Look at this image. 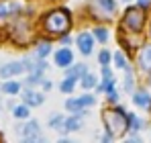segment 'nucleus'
Wrapping results in <instances>:
<instances>
[{"label": "nucleus", "instance_id": "0eeeda50", "mask_svg": "<svg viewBox=\"0 0 151 143\" xmlns=\"http://www.w3.org/2000/svg\"><path fill=\"white\" fill-rule=\"evenodd\" d=\"M23 137H25L27 141H35L37 137H39V125H37V121H31V123H27L25 127H23Z\"/></svg>", "mask_w": 151, "mask_h": 143}, {"label": "nucleus", "instance_id": "7ed1b4c3", "mask_svg": "<svg viewBox=\"0 0 151 143\" xmlns=\"http://www.w3.org/2000/svg\"><path fill=\"white\" fill-rule=\"evenodd\" d=\"M143 23H145V14H143V10H141V8L133 6V8H129V10L125 12L123 25H125L129 31H141Z\"/></svg>", "mask_w": 151, "mask_h": 143}, {"label": "nucleus", "instance_id": "c756f323", "mask_svg": "<svg viewBox=\"0 0 151 143\" xmlns=\"http://www.w3.org/2000/svg\"><path fill=\"white\" fill-rule=\"evenodd\" d=\"M149 2H151V0H139V4H141V6H149Z\"/></svg>", "mask_w": 151, "mask_h": 143}, {"label": "nucleus", "instance_id": "a211bd4d", "mask_svg": "<svg viewBox=\"0 0 151 143\" xmlns=\"http://www.w3.org/2000/svg\"><path fill=\"white\" fill-rule=\"evenodd\" d=\"M74 84H76V78H70V76H68V78L61 82V86H59V88H61V92H65V94H68V92H72V90H74Z\"/></svg>", "mask_w": 151, "mask_h": 143}, {"label": "nucleus", "instance_id": "9d476101", "mask_svg": "<svg viewBox=\"0 0 151 143\" xmlns=\"http://www.w3.org/2000/svg\"><path fill=\"white\" fill-rule=\"evenodd\" d=\"M21 8V4L19 2H0V19H6V17H10L12 12H17Z\"/></svg>", "mask_w": 151, "mask_h": 143}, {"label": "nucleus", "instance_id": "a878e982", "mask_svg": "<svg viewBox=\"0 0 151 143\" xmlns=\"http://www.w3.org/2000/svg\"><path fill=\"white\" fill-rule=\"evenodd\" d=\"M102 78H104V82L112 80V76H110V70H108V68H104V70H102Z\"/></svg>", "mask_w": 151, "mask_h": 143}, {"label": "nucleus", "instance_id": "aec40b11", "mask_svg": "<svg viewBox=\"0 0 151 143\" xmlns=\"http://www.w3.org/2000/svg\"><path fill=\"white\" fill-rule=\"evenodd\" d=\"M114 64H116V68H121V70H127V61H125V55H123L121 51H116V53H114Z\"/></svg>", "mask_w": 151, "mask_h": 143}, {"label": "nucleus", "instance_id": "39448f33", "mask_svg": "<svg viewBox=\"0 0 151 143\" xmlns=\"http://www.w3.org/2000/svg\"><path fill=\"white\" fill-rule=\"evenodd\" d=\"M78 47L84 55H90L92 53V47H94V39L90 33H80L78 35Z\"/></svg>", "mask_w": 151, "mask_h": 143}, {"label": "nucleus", "instance_id": "4468645a", "mask_svg": "<svg viewBox=\"0 0 151 143\" xmlns=\"http://www.w3.org/2000/svg\"><path fill=\"white\" fill-rule=\"evenodd\" d=\"M19 90H21V84L19 82H6L4 86H2V92H6V94H19Z\"/></svg>", "mask_w": 151, "mask_h": 143}, {"label": "nucleus", "instance_id": "7c9ffc66", "mask_svg": "<svg viewBox=\"0 0 151 143\" xmlns=\"http://www.w3.org/2000/svg\"><path fill=\"white\" fill-rule=\"evenodd\" d=\"M127 2H129V0H127Z\"/></svg>", "mask_w": 151, "mask_h": 143}, {"label": "nucleus", "instance_id": "f03ea898", "mask_svg": "<svg viewBox=\"0 0 151 143\" xmlns=\"http://www.w3.org/2000/svg\"><path fill=\"white\" fill-rule=\"evenodd\" d=\"M45 29L53 33V35H57V33H63L65 29H70V17H68V12H63V10H53L51 14H47V19H45Z\"/></svg>", "mask_w": 151, "mask_h": 143}, {"label": "nucleus", "instance_id": "f257e3e1", "mask_svg": "<svg viewBox=\"0 0 151 143\" xmlns=\"http://www.w3.org/2000/svg\"><path fill=\"white\" fill-rule=\"evenodd\" d=\"M102 119H104V125H106L110 137H121V135H125L127 127H129V121H131L121 108H106V110L102 113Z\"/></svg>", "mask_w": 151, "mask_h": 143}, {"label": "nucleus", "instance_id": "cd10ccee", "mask_svg": "<svg viewBox=\"0 0 151 143\" xmlns=\"http://www.w3.org/2000/svg\"><path fill=\"white\" fill-rule=\"evenodd\" d=\"M108 98H110V100H112V102H114V100H119V94H116V92H114V88H112V90H110V92H108Z\"/></svg>", "mask_w": 151, "mask_h": 143}, {"label": "nucleus", "instance_id": "6ab92c4d", "mask_svg": "<svg viewBox=\"0 0 151 143\" xmlns=\"http://www.w3.org/2000/svg\"><path fill=\"white\" fill-rule=\"evenodd\" d=\"M29 104H23V106H14V110H12V115L17 117V119H27L29 117V108H27Z\"/></svg>", "mask_w": 151, "mask_h": 143}, {"label": "nucleus", "instance_id": "393cba45", "mask_svg": "<svg viewBox=\"0 0 151 143\" xmlns=\"http://www.w3.org/2000/svg\"><path fill=\"white\" fill-rule=\"evenodd\" d=\"M98 2H100L108 12H112V10H114V2H112V0H98Z\"/></svg>", "mask_w": 151, "mask_h": 143}, {"label": "nucleus", "instance_id": "dca6fc26", "mask_svg": "<svg viewBox=\"0 0 151 143\" xmlns=\"http://www.w3.org/2000/svg\"><path fill=\"white\" fill-rule=\"evenodd\" d=\"M86 70H88V68H86L84 64H80V66H74V68H70L65 76H70V78H78V76H84V74H86Z\"/></svg>", "mask_w": 151, "mask_h": 143}, {"label": "nucleus", "instance_id": "5701e85b", "mask_svg": "<svg viewBox=\"0 0 151 143\" xmlns=\"http://www.w3.org/2000/svg\"><path fill=\"white\" fill-rule=\"evenodd\" d=\"M80 102H82V106H92V104L96 102V98H94V96H90V94H86V96H82V98H80Z\"/></svg>", "mask_w": 151, "mask_h": 143}, {"label": "nucleus", "instance_id": "b1692460", "mask_svg": "<svg viewBox=\"0 0 151 143\" xmlns=\"http://www.w3.org/2000/svg\"><path fill=\"white\" fill-rule=\"evenodd\" d=\"M61 123H63V117H61V115H55V117L49 121V125L53 127V129H59V127H61Z\"/></svg>", "mask_w": 151, "mask_h": 143}, {"label": "nucleus", "instance_id": "6e6552de", "mask_svg": "<svg viewBox=\"0 0 151 143\" xmlns=\"http://www.w3.org/2000/svg\"><path fill=\"white\" fill-rule=\"evenodd\" d=\"M23 100H25V104H29V106H39V104H43V94L33 92V90H27V92H23Z\"/></svg>", "mask_w": 151, "mask_h": 143}, {"label": "nucleus", "instance_id": "2eb2a0df", "mask_svg": "<svg viewBox=\"0 0 151 143\" xmlns=\"http://www.w3.org/2000/svg\"><path fill=\"white\" fill-rule=\"evenodd\" d=\"M65 108L70 110V113H82V102H80V98H74V100H68L65 102Z\"/></svg>", "mask_w": 151, "mask_h": 143}, {"label": "nucleus", "instance_id": "20e7f679", "mask_svg": "<svg viewBox=\"0 0 151 143\" xmlns=\"http://www.w3.org/2000/svg\"><path fill=\"white\" fill-rule=\"evenodd\" d=\"M25 70H27L25 61H10V64H6V66L0 68V76H2V78H10V76H19V74H23Z\"/></svg>", "mask_w": 151, "mask_h": 143}, {"label": "nucleus", "instance_id": "f3484780", "mask_svg": "<svg viewBox=\"0 0 151 143\" xmlns=\"http://www.w3.org/2000/svg\"><path fill=\"white\" fill-rule=\"evenodd\" d=\"M82 86L88 90V88H94L96 86V76H92V74H84L82 76Z\"/></svg>", "mask_w": 151, "mask_h": 143}, {"label": "nucleus", "instance_id": "bb28decb", "mask_svg": "<svg viewBox=\"0 0 151 143\" xmlns=\"http://www.w3.org/2000/svg\"><path fill=\"white\" fill-rule=\"evenodd\" d=\"M125 88H127V90H131V88H133V76H127V80H125Z\"/></svg>", "mask_w": 151, "mask_h": 143}, {"label": "nucleus", "instance_id": "9b49d317", "mask_svg": "<svg viewBox=\"0 0 151 143\" xmlns=\"http://www.w3.org/2000/svg\"><path fill=\"white\" fill-rule=\"evenodd\" d=\"M133 102H135L137 106H149V104H151L149 92H137V94L133 96Z\"/></svg>", "mask_w": 151, "mask_h": 143}, {"label": "nucleus", "instance_id": "1a4fd4ad", "mask_svg": "<svg viewBox=\"0 0 151 143\" xmlns=\"http://www.w3.org/2000/svg\"><path fill=\"white\" fill-rule=\"evenodd\" d=\"M139 64H141L143 70L151 72V45H145V47L141 49V53H139Z\"/></svg>", "mask_w": 151, "mask_h": 143}, {"label": "nucleus", "instance_id": "ddd939ff", "mask_svg": "<svg viewBox=\"0 0 151 143\" xmlns=\"http://www.w3.org/2000/svg\"><path fill=\"white\" fill-rule=\"evenodd\" d=\"M49 53H51V43L43 41V43H39V45H37V57H39V59L47 57Z\"/></svg>", "mask_w": 151, "mask_h": 143}, {"label": "nucleus", "instance_id": "412c9836", "mask_svg": "<svg viewBox=\"0 0 151 143\" xmlns=\"http://www.w3.org/2000/svg\"><path fill=\"white\" fill-rule=\"evenodd\" d=\"M94 37L100 41V43H104L106 39H108V33H106V29H102V27H98L96 31H94Z\"/></svg>", "mask_w": 151, "mask_h": 143}, {"label": "nucleus", "instance_id": "c85d7f7f", "mask_svg": "<svg viewBox=\"0 0 151 143\" xmlns=\"http://www.w3.org/2000/svg\"><path fill=\"white\" fill-rule=\"evenodd\" d=\"M70 43H72L70 37H61V45H70Z\"/></svg>", "mask_w": 151, "mask_h": 143}, {"label": "nucleus", "instance_id": "4be33fe9", "mask_svg": "<svg viewBox=\"0 0 151 143\" xmlns=\"http://www.w3.org/2000/svg\"><path fill=\"white\" fill-rule=\"evenodd\" d=\"M98 61H100L102 66H108V61H110V53L106 51V49H102L100 55H98Z\"/></svg>", "mask_w": 151, "mask_h": 143}, {"label": "nucleus", "instance_id": "f8f14e48", "mask_svg": "<svg viewBox=\"0 0 151 143\" xmlns=\"http://www.w3.org/2000/svg\"><path fill=\"white\" fill-rule=\"evenodd\" d=\"M63 125H65L63 127V133H70V131H78L82 127V121H80V117H72V119L65 121Z\"/></svg>", "mask_w": 151, "mask_h": 143}, {"label": "nucleus", "instance_id": "423d86ee", "mask_svg": "<svg viewBox=\"0 0 151 143\" xmlns=\"http://www.w3.org/2000/svg\"><path fill=\"white\" fill-rule=\"evenodd\" d=\"M72 61H74V55H72V51L68 47L59 49V51L55 53V64H57L59 68H68V66H72Z\"/></svg>", "mask_w": 151, "mask_h": 143}]
</instances>
